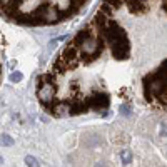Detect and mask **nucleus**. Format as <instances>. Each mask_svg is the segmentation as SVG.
Masks as SVG:
<instances>
[{"instance_id": "f257e3e1", "label": "nucleus", "mask_w": 167, "mask_h": 167, "mask_svg": "<svg viewBox=\"0 0 167 167\" xmlns=\"http://www.w3.org/2000/svg\"><path fill=\"white\" fill-rule=\"evenodd\" d=\"M24 79V75L20 72H14V74H10V82H20V80Z\"/></svg>"}, {"instance_id": "f03ea898", "label": "nucleus", "mask_w": 167, "mask_h": 167, "mask_svg": "<svg viewBox=\"0 0 167 167\" xmlns=\"http://www.w3.org/2000/svg\"><path fill=\"white\" fill-rule=\"evenodd\" d=\"M2 144L4 145H14V139L10 137V135H2Z\"/></svg>"}, {"instance_id": "7ed1b4c3", "label": "nucleus", "mask_w": 167, "mask_h": 167, "mask_svg": "<svg viewBox=\"0 0 167 167\" xmlns=\"http://www.w3.org/2000/svg\"><path fill=\"white\" fill-rule=\"evenodd\" d=\"M25 162L29 164V165H39V160H37L35 157H32V156H27L25 157Z\"/></svg>"}, {"instance_id": "20e7f679", "label": "nucleus", "mask_w": 167, "mask_h": 167, "mask_svg": "<svg viewBox=\"0 0 167 167\" xmlns=\"http://www.w3.org/2000/svg\"><path fill=\"white\" fill-rule=\"evenodd\" d=\"M131 159H132V157H131V154H129V152H125V156L122 154V160H124V164H129V162H131Z\"/></svg>"}, {"instance_id": "39448f33", "label": "nucleus", "mask_w": 167, "mask_h": 167, "mask_svg": "<svg viewBox=\"0 0 167 167\" xmlns=\"http://www.w3.org/2000/svg\"><path fill=\"white\" fill-rule=\"evenodd\" d=\"M2 162H4V159H2V157H0V164H2Z\"/></svg>"}]
</instances>
